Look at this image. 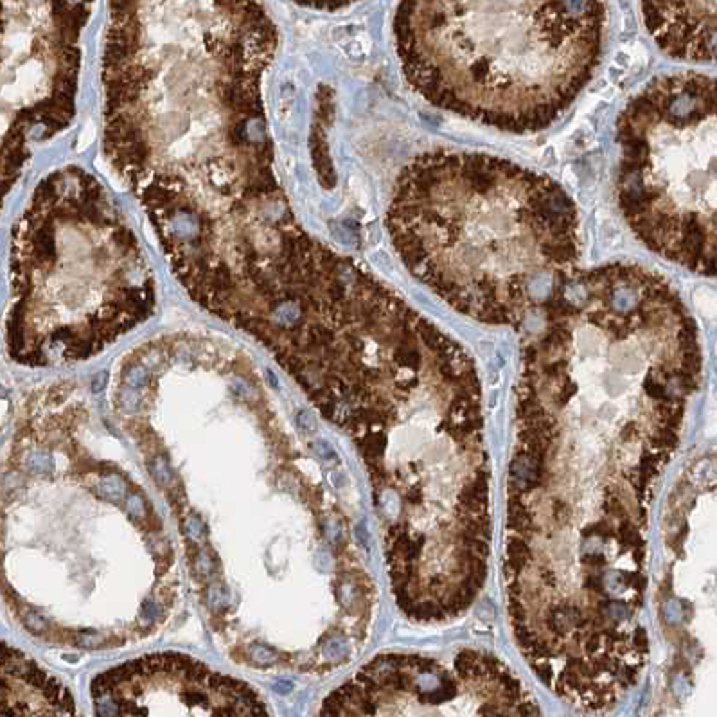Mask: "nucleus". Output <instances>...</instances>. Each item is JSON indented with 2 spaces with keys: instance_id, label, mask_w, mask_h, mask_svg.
Masks as SVG:
<instances>
[{
  "instance_id": "12",
  "label": "nucleus",
  "mask_w": 717,
  "mask_h": 717,
  "mask_svg": "<svg viewBox=\"0 0 717 717\" xmlns=\"http://www.w3.org/2000/svg\"><path fill=\"white\" fill-rule=\"evenodd\" d=\"M149 467H151V473L159 484H166L171 480V470H169L166 459H155V462Z\"/></svg>"
},
{
  "instance_id": "13",
  "label": "nucleus",
  "mask_w": 717,
  "mask_h": 717,
  "mask_svg": "<svg viewBox=\"0 0 717 717\" xmlns=\"http://www.w3.org/2000/svg\"><path fill=\"white\" fill-rule=\"evenodd\" d=\"M324 651H326V657L331 658V660H342L344 657H347V646L340 638H331Z\"/></svg>"
},
{
  "instance_id": "4",
  "label": "nucleus",
  "mask_w": 717,
  "mask_h": 717,
  "mask_svg": "<svg viewBox=\"0 0 717 717\" xmlns=\"http://www.w3.org/2000/svg\"><path fill=\"white\" fill-rule=\"evenodd\" d=\"M8 345L23 365L98 354L153 313L155 277L108 189L80 166L38 184L11 230Z\"/></svg>"
},
{
  "instance_id": "2",
  "label": "nucleus",
  "mask_w": 717,
  "mask_h": 717,
  "mask_svg": "<svg viewBox=\"0 0 717 717\" xmlns=\"http://www.w3.org/2000/svg\"><path fill=\"white\" fill-rule=\"evenodd\" d=\"M387 230L401 263L448 306L520 326L575 274L579 216L543 173L473 151H428L399 173Z\"/></svg>"
},
{
  "instance_id": "21",
  "label": "nucleus",
  "mask_w": 717,
  "mask_h": 717,
  "mask_svg": "<svg viewBox=\"0 0 717 717\" xmlns=\"http://www.w3.org/2000/svg\"><path fill=\"white\" fill-rule=\"evenodd\" d=\"M107 382H108L107 373H101V377L98 376L96 379H93V385H92L93 392H101L102 388H104V385H107Z\"/></svg>"
},
{
  "instance_id": "19",
  "label": "nucleus",
  "mask_w": 717,
  "mask_h": 717,
  "mask_svg": "<svg viewBox=\"0 0 717 717\" xmlns=\"http://www.w3.org/2000/svg\"><path fill=\"white\" fill-rule=\"evenodd\" d=\"M142 613H144L146 619L155 620V619H157V617H159V606L155 604V602H151V601L144 602V604H142Z\"/></svg>"
},
{
  "instance_id": "1",
  "label": "nucleus",
  "mask_w": 717,
  "mask_h": 717,
  "mask_svg": "<svg viewBox=\"0 0 717 717\" xmlns=\"http://www.w3.org/2000/svg\"><path fill=\"white\" fill-rule=\"evenodd\" d=\"M102 153L187 295L326 374L392 289L297 221L274 166L263 81L279 31L259 0H107Z\"/></svg>"
},
{
  "instance_id": "5",
  "label": "nucleus",
  "mask_w": 717,
  "mask_h": 717,
  "mask_svg": "<svg viewBox=\"0 0 717 717\" xmlns=\"http://www.w3.org/2000/svg\"><path fill=\"white\" fill-rule=\"evenodd\" d=\"M617 201L657 256L717 277V80L660 76L619 117Z\"/></svg>"
},
{
  "instance_id": "8",
  "label": "nucleus",
  "mask_w": 717,
  "mask_h": 717,
  "mask_svg": "<svg viewBox=\"0 0 717 717\" xmlns=\"http://www.w3.org/2000/svg\"><path fill=\"white\" fill-rule=\"evenodd\" d=\"M122 377H124V383L128 387L140 390V388H146L149 385L151 373H149V368L140 360H137V362H133V364H130L124 368V376Z\"/></svg>"
},
{
  "instance_id": "14",
  "label": "nucleus",
  "mask_w": 717,
  "mask_h": 717,
  "mask_svg": "<svg viewBox=\"0 0 717 717\" xmlns=\"http://www.w3.org/2000/svg\"><path fill=\"white\" fill-rule=\"evenodd\" d=\"M23 622H25V628H27L29 631H33V633L36 635L43 633L47 629V620L43 619L42 615H38L36 611H29V613L25 615Z\"/></svg>"
},
{
  "instance_id": "7",
  "label": "nucleus",
  "mask_w": 717,
  "mask_h": 717,
  "mask_svg": "<svg viewBox=\"0 0 717 717\" xmlns=\"http://www.w3.org/2000/svg\"><path fill=\"white\" fill-rule=\"evenodd\" d=\"M646 27L669 56L717 63V0H640Z\"/></svg>"
},
{
  "instance_id": "22",
  "label": "nucleus",
  "mask_w": 717,
  "mask_h": 717,
  "mask_svg": "<svg viewBox=\"0 0 717 717\" xmlns=\"http://www.w3.org/2000/svg\"><path fill=\"white\" fill-rule=\"evenodd\" d=\"M275 689H277V692H280V694H286V692L291 690V683H289V681H279V683L275 685Z\"/></svg>"
},
{
  "instance_id": "6",
  "label": "nucleus",
  "mask_w": 717,
  "mask_h": 717,
  "mask_svg": "<svg viewBox=\"0 0 717 717\" xmlns=\"http://www.w3.org/2000/svg\"><path fill=\"white\" fill-rule=\"evenodd\" d=\"M93 0H2V182L76 115L81 33Z\"/></svg>"
},
{
  "instance_id": "15",
  "label": "nucleus",
  "mask_w": 717,
  "mask_h": 717,
  "mask_svg": "<svg viewBox=\"0 0 717 717\" xmlns=\"http://www.w3.org/2000/svg\"><path fill=\"white\" fill-rule=\"evenodd\" d=\"M76 643H78L80 648L96 649L99 648V646H102L104 640H102V637H99L98 633H81L80 637H78V640H76Z\"/></svg>"
},
{
  "instance_id": "20",
  "label": "nucleus",
  "mask_w": 717,
  "mask_h": 717,
  "mask_svg": "<svg viewBox=\"0 0 717 717\" xmlns=\"http://www.w3.org/2000/svg\"><path fill=\"white\" fill-rule=\"evenodd\" d=\"M29 464H31L33 470L40 471V473H42V471L51 470V461H45V459H40V456H38V459H33V461L29 462Z\"/></svg>"
},
{
  "instance_id": "10",
  "label": "nucleus",
  "mask_w": 717,
  "mask_h": 717,
  "mask_svg": "<svg viewBox=\"0 0 717 717\" xmlns=\"http://www.w3.org/2000/svg\"><path fill=\"white\" fill-rule=\"evenodd\" d=\"M124 489H126V484L122 482L121 476L112 475V476H107V478L101 480V491L107 494L108 498L119 500L122 494H124Z\"/></svg>"
},
{
  "instance_id": "16",
  "label": "nucleus",
  "mask_w": 717,
  "mask_h": 717,
  "mask_svg": "<svg viewBox=\"0 0 717 717\" xmlns=\"http://www.w3.org/2000/svg\"><path fill=\"white\" fill-rule=\"evenodd\" d=\"M313 450H315V453H317V455L320 456L324 462L336 461L335 450H333V448H331L327 443H324V441H318V443L313 444Z\"/></svg>"
},
{
  "instance_id": "9",
  "label": "nucleus",
  "mask_w": 717,
  "mask_h": 717,
  "mask_svg": "<svg viewBox=\"0 0 717 717\" xmlns=\"http://www.w3.org/2000/svg\"><path fill=\"white\" fill-rule=\"evenodd\" d=\"M297 4L304 5V8H311V10H320V11H336L340 8H347V5L358 2V0H294Z\"/></svg>"
},
{
  "instance_id": "3",
  "label": "nucleus",
  "mask_w": 717,
  "mask_h": 717,
  "mask_svg": "<svg viewBox=\"0 0 717 717\" xmlns=\"http://www.w3.org/2000/svg\"><path fill=\"white\" fill-rule=\"evenodd\" d=\"M604 0H399L406 81L433 107L511 133L545 130L595 74Z\"/></svg>"
},
{
  "instance_id": "17",
  "label": "nucleus",
  "mask_w": 717,
  "mask_h": 717,
  "mask_svg": "<svg viewBox=\"0 0 717 717\" xmlns=\"http://www.w3.org/2000/svg\"><path fill=\"white\" fill-rule=\"evenodd\" d=\"M128 512L133 518L144 516V505H142V500H140L139 494H131L130 498H128Z\"/></svg>"
},
{
  "instance_id": "18",
  "label": "nucleus",
  "mask_w": 717,
  "mask_h": 717,
  "mask_svg": "<svg viewBox=\"0 0 717 717\" xmlns=\"http://www.w3.org/2000/svg\"><path fill=\"white\" fill-rule=\"evenodd\" d=\"M297 423L298 426L304 430V432L307 433H311L317 430V423H315V417H311V414L309 412H306V410H302L300 414L297 415Z\"/></svg>"
},
{
  "instance_id": "11",
  "label": "nucleus",
  "mask_w": 717,
  "mask_h": 717,
  "mask_svg": "<svg viewBox=\"0 0 717 717\" xmlns=\"http://www.w3.org/2000/svg\"><path fill=\"white\" fill-rule=\"evenodd\" d=\"M250 658L256 663H259V665H272V663H275L277 661V658H279V654H277V651H274V649L270 648H265V646H254V648H250Z\"/></svg>"
}]
</instances>
